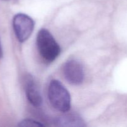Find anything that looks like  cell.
Segmentation results:
<instances>
[{"label": "cell", "instance_id": "obj_1", "mask_svg": "<svg viewBox=\"0 0 127 127\" xmlns=\"http://www.w3.org/2000/svg\"><path fill=\"white\" fill-rule=\"evenodd\" d=\"M37 45L40 56L47 62H53L60 55L61 50L59 44L50 32L45 29H42L38 31Z\"/></svg>", "mask_w": 127, "mask_h": 127}, {"label": "cell", "instance_id": "obj_8", "mask_svg": "<svg viewBox=\"0 0 127 127\" xmlns=\"http://www.w3.org/2000/svg\"><path fill=\"white\" fill-rule=\"evenodd\" d=\"M2 55H3V51H2V44H1V38H0V59L2 58Z\"/></svg>", "mask_w": 127, "mask_h": 127}, {"label": "cell", "instance_id": "obj_5", "mask_svg": "<svg viewBox=\"0 0 127 127\" xmlns=\"http://www.w3.org/2000/svg\"><path fill=\"white\" fill-rule=\"evenodd\" d=\"M25 92L27 99L32 105L40 107L42 104V98L38 86L33 77L27 75L25 80Z\"/></svg>", "mask_w": 127, "mask_h": 127}, {"label": "cell", "instance_id": "obj_3", "mask_svg": "<svg viewBox=\"0 0 127 127\" xmlns=\"http://www.w3.org/2000/svg\"><path fill=\"white\" fill-rule=\"evenodd\" d=\"M34 25L33 20L26 14L19 13L14 16L12 26L19 42L23 43L31 37Z\"/></svg>", "mask_w": 127, "mask_h": 127}, {"label": "cell", "instance_id": "obj_7", "mask_svg": "<svg viewBox=\"0 0 127 127\" xmlns=\"http://www.w3.org/2000/svg\"><path fill=\"white\" fill-rule=\"evenodd\" d=\"M19 126L20 127H43L44 125L42 124L41 123L35 121V120H31V119H26V120H24L22 121H21V122L19 124Z\"/></svg>", "mask_w": 127, "mask_h": 127}, {"label": "cell", "instance_id": "obj_2", "mask_svg": "<svg viewBox=\"0 0 127 127\" xmlns=\"http://www.w3.org/2000/svg\"><path fill=\"white\" fill-rule=\"evenodd\" d=\"M48 97L51 105L56 110L67 112L71 108V95L59 81L53 79L48 86Z\"/></svg>", "mask_w": 127, "mask_h": 127}, {"label": "cell", "instance_id": "obj_6", "mask_svg": "<svg viewBox=\"0 0 127 127\" xmlns=\"http://www.w3.org/2000/svg\"><path fill=\"white\" fill-rule=\"evenodd\" d=\"M57 127H84L85 122L79 115L74 114H66L58 117L55 120Z\"/></svg>", "mask_w": 127, "mask_h": 127}, {"label": "cell", "instance_id": "obj_4", "mask_svg": "<svg viewBox=\"0 0 127 127\" xmlns=\"http://www.w3.org/2000/svg\"><path fill=\"white\" fill-rule=\"evenodd\" d=\"M63 74L69 84L79 85L83 83L84 78L83 65L76 60H69L64 64Z\"/></svg>", "mask_w": 127, "mask_h": 127}]
</instances>
